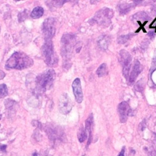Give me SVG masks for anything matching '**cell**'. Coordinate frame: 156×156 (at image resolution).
<instances>
[{"mask_svg": "<svg viewBox=\"0 0 156 156\" xmlns=\"http://www.w3.org/2000/svg\"><path fill=\"white\" fill-rule=\"evenodd\" d=\"M44 13V9L43 7L40 6H38L35 7L31 13H30V16L34 18V19H37L41 17Z\"/></svg>", "mask_w": 156, "mask_h": 156, "instance_id": "cell-17", "label": "cell"}, {"mask_svg": "<svg viewBox=\"0 0 156 156\" xmlns=\"http://www.w3.org/2000/svg\"><path fill=\"white\" fill-rule=\"evenodd\" d=\"M0 156H1V155H0Z\"/></svg>", "mask_w": 156, "mask_h": 156, "instance_id": "cell-35", "label": "cell"}, {"mask_svg": "<svg viewBox=\"0 0 156 156\" xmlns=\"http://www.w3.org/2000/svg\"><path fill=\"white\" fill-rule=\"evenodd\" d=\"M154 138L150 147L146 148L147 156H156V134L154 133Z\"/></svg>", "mask_w": 156, "mask_h": 156, "instance_id": "cell-18", "label": "cell"}, {"mask_svg": "<svg viewBox=\"0 0 156 156\" xmlns=\"http://www.w3.org/2000/svg\"><path fill=\"white\" fill-rule=\"evenodd\" d=\"M72 88L76 102L78 103H81L83 101V93L80 80L79 78L77 77L74 80L72 83Z\"/></svg>", "mask_w": 156, "mask_h": 156, "instance_id": "cell-11", "label": "cell"}, {"mask_svg": "<svg viewBox=\"0 0 156 156\" xmlns=\"http://www.w3.org/2000/svg\"><path fill=\"white\" fill-rule=\"evenodd\" d=\"M124 152H125V146H123L121 151H120V152L117 156H124Z\"/></svg>", "mask_w": 156, "mask_h": 156, "instance_id": "cell-28", "label": "cell"}, {"mask_svg": "<svg viewBox=\"0 0 156 156\" xmlns=\"http://www.w3.org/2000/svg\"><path fill=\"white\" fill-rule=\"evenodd\" d=\"M8 94L7 85L4 83L0 85V98H2Z\"/></svg>", "mask_w": 156, "mask_h": 156, "instance_id": "cell-23", "label": "cell"}, {"mask_svg": "<svg viewBox=\"0 0 156 156\" xmlns=\"http://www.w3.org/2000/svg\"><path fill=\"white\" fill-rule=\"evenodd\" d=\"M133 36V34H129L127 35H121L117 38V42L119 44H124L128 41Z\"/></svg>", "mask_w": 156, "mask_h": 156, "instance_id": "cell-20", "label": "cell"}, {"mask_svg": "<svg viewBox=\"0 0 156 156\" xmlns=\"http://www.w3.org/2000/svg\"><path fill=\"white\" fill-rule=\"evenodd\" d=\"M118 113L119 117L120 122L122 123L126 122L127 120L128 116L131 115L132 110L130 108L129 104L126 101L120 102L117 107Z\"/></svg>", "mask_w": 156, "mask_h": 156, "instance_id": "cell-10", "label": "cell"}, {"mask_svg": "<svg viewBox=\"0 0 156 156\" xmlns=\"http://www.w3.org/2000/svg\"><path fill=\"white\" fill-rule=\"evenodd\" d=\"M34 64L32 58L22 52H14L5 63L7 69H23L30 67Z\"/></svg>", "mask_w": 156, "mask_h": 156, "instance_id": "cell-1", "label": "cell"}, {"mask_svg": "<svg viewBox=\"0 0 156 156\" xmlns=\"http://www.w3.org/2000/svg\"><path fill=\"white\" fill-rule=\"evenodd\" d=\"M144 121H145V119H144V120L141 122V124H140L141 125V127H141V130H143L145 128V126H146Z\"/></svg>", "mask_w": 156, "mask_h": 156, "instance_id": "cell-32", "label": "cell"}, {"mask_svg": "<svg viewBox=\"0 0 156 156\" xmlns=\"http://www.w3.org/2000/svg\"><path fill=\"white\" fill-rule=\"evenodd\" d=\"M150 19L149 15L144 12H139L133 15L132 17V20L133 21H136L138 23L141 24L142 25H144Z\"/></svg>", "mask_w": 156, "mask_h": 156, "instance_id": "cell-14", "label": "cell"}, {"mask_svg": "<svg viewBox=\"0 0 156 156\" xmlns=\"http://www.w3.org/2000/svg\"><path fill=\"white\" fill-rule=\"evenodd\" d=\"M6 147H7V146L5 145V144L0 145V151H3V152H5L6 151Z\"/></svg>", "mask_w": 156, "mask_h": 156, "instance_id": "cell-31", "label": "cell"}, {"mask_svg": "<svg viewBox=\"0 0 156 156\" xmlns=\"http://www.w3.org/2000/svg\"><path fill=\"white\" fill-rule=\"evenodd\" d=\"M156 69V54H155L152 60V62H151V66L149 69V79H151L152 77V73L154 72V71Z\"/></svg>", "mask_w": 156, "mask_h": 156, "instance_id": "cell-22", "label": "cell"}, {"mask_svg": "<svg viewBox=\"0 0 156 156\" xmlns=\"http://www.w3.org/2000/svg\"><path fill=\"white\" fill-rule=\"evenodd\" d=\"M55 77V73L52 68L48 69L35 78V92L43 93L51 88Z\"/></svg>", "mask_w": 156, "mask_h": 156, "instance_id": "cell-2", "label": "cell"}, {"mask_svg": "<svg viewBox=\"0 0 156 156\" xmlns=\"http://www.w3.org/2000/svg\"><path fill=\"white\" fill-rule=\"evenodd\" d=\"M66 1H50L52 5L55 7H60L62 5H63V3H65Z\"/></svg>", "mask_w": 156, "mask_h": 156, "instance_id": "cell-26", "label": "cell"}, {"mask_svg": "<svg viewBox=\"0 0 156 156\" xmlns=\"http://www.w3.org/2000/svg\"><path fill=\"white\" fill-rule=\"evenodd\" d=\"M93 124V114L91 113L85 122V130L87 133H88V139L87 144V147H88L90 145L92 140Z\"/></svg>", "mask_w": 156, "mask_h": 156, "instance_id": "cell-13", "label": "cell"}, {"mask_svg": "<svg viewBox=\"0 0 156 156\" xmlns=\"http://www.w3.org/2000/svg\"><path fill=\"white\" fill-rule=\"evenodd\" d=\"M45 131L51 141L55 142L56 141L63 140L64 133L60 127L49 124L45 127Z\"/></svg>", "mask_w": 156, "mask_h": 156, "instance_id": "cell-8", "label": "cell"}, {"mask_svg": "<svg viewBox=\"0 0 156 156\" xmlns=\"http://www.w3.org/2000/svg\"><path fill=\"white\" fill-rule=\"evenodd\" d=\"M141 64L140 63V62L138 60H135L134 62H133V65L132 67V69L131 71L130 74L129 76V83L130 84H133L136 77L138 76V75L140 74V72L141 71Z\"/></svg>", "mask_w": 156, "mask_h": 156, "instance_id": "cell-12", "label": "cell"}, {"mask_svg": "<svg viewBox=\"0 0 156 156\" xmlns=\"http://www.w3.org/2000/svg\"><path fill=\"white\" fill-rule=\"evenodd\" d=\"M73 102L68 94L66 93H62L58 99V107L60 112L66 115L69 113L73 107Z\"/></svg>", "mask_w": 156, "mask_h": 156, "instance_id": "cell-9", "label": "cell"}, {"mask_svg": "<svg viewBox=\"0 0 156 156\" xmlns=\"http://www.w3.org/2000/svg\"><path fill=\"white\" fill-rule=\"evenodd\" d=\"M148 35L151 38H152L154 36H155V34H154V32L153 31H150L149 33H148Z\"/></svg>", "mask_w": 156, "mask_h": 156, "instance_id": "cell-33", "label": "cell"}, {"mask_svg": "<svg viewBox=\"0 0 156 156\" xmlns=\"http://www.w3.org/2000/svg\"><path fill=\"white\" fill-rule=\"evenodd\" d=\"M136 4L133 3H122L118 5V10L121 15H125L127 13L132 9H133Z\"/></svg>", "mask_w": 156, "mask_h": 156, "instance_id": "cell-15", "label": "cell"}, {"mask_svg": "<svg viewBox=\"0 0 156 156\" xmlns=\"http://www.w3.org/2000/svg\"><path fill=\"white\" fill-rule=\"evenodd\" d=\"M42 32L45 40H51L55 33V20L53 18L46 19L42 24Z\"/></svg>", "mask_w": 156, "mask_h": 156, "instance_id": "cell-7", "label": "cell"}, {"mask_svg": "<svg viewBox=\"0 0 156 156\" xmlns=\"http://www.w3.org/2000/svg\"><path fill=\"white\" fill-rule=\"evenodd\" d=\"M134 87H135V90H136L138 91H140V92L143 91V90H144V82H143V80H138L135 83Z\"/></svg>", "mask_w": 156, "mask_h": 156, "instance_id": "cell-25", "label": "cell"}, {"mask_svg": "<svg viewBox=\"0 0 156 156\" xmlns=\"http://www.w3.org/2000/svg\"><path fill=\"white\" fill-rule=\"evenodd\" d=\"M77 138L80 143L83 142L87 138V133L86 132L85 129L81 127L77 133Z\"/></svg>", "mask_w": 156, "mask_h": 156, "instance_id": "cell-21", "label": "cell"}, {"mask_svg": "<svg viewBox=\"0 0 156 156\" xmlns=\"http://www.w3.org/2000/svg\"><path fill=\"white\" fill-rule=\"evenodd\" d=\"M32 156H38V154H37V152H34L32 154Z\"/></svg>", "mask_w": 156, "mask_h": 156, "instance_id": "cell-34", "label": "cell"}, {"mask_svg": "<svg viewBox=\"0 0 156 156\" xmlns=\"http://www.w3.org/2000/svg\"><path fill=\"white\" fill-rule=\"evenodd\" d=\"M119 61L122 67V74L126 79L129 77V71L131 67L132 56L130 53L122 49L119 51Z\"/></svg>", "mask_w": 156, "mask_h": 156, "instance_id": "cell-6", "label": "cell"}, {"mask_svg": "<svg viewBox=\"0 0 156 156\" xmlns=\"http://www.w3.org/2000/svg\"><path fill=\"white\" fill-rule=\"evenodd\" d=\"M5 76V73H4L2 69H0V80L3 79Z\"/></svg>", "mask_w": 156, "mask_h": 156, "instance_id": "cell-29", "label": "cell"}, {"mask_svg": "<svg viewBox=\"0 0 156 156\" xmlns=\"http://www.w3.org/2000/svg\"><path fill=\"white\" fill-rule=\"evenodd\" d=\"M75 42V35L72 34H65L61 39V54L64 60L68 62L70 58Z\"/></svg>", "mask_w": 156, "mask_h": 156, "instance_id": "cell-4", "label": "cell"}, {"mask_svg": "<svg viewBox=\"0 0 156 156\" xmlns=\"http://www.w3.org/2000/svg\"><path fill=\"white\" fill-rule=\"evenodd\" d=\"M110 43V38L107 35H102L98 40V44L101 49L106 50Z\"/></svg>", "mask_w": 156, "mask_h": 156, "instance_id": "cell-16", "label": "cell"}, {"mask_svg": "<svg viewBox=\"0 0 156 156\" xmlns=\"http://www.w3.org/2000/svg\"><path fill=\"white\" fill-rule=\"evenodd\" d=\"M4 104H5V108L7 109H8V110H12V108L14 107V106L16 104V102L15 101H13V100L8 99H6L5 101Z\"/></svg>", "mask_w": 156, "mask_h": 156, "instance_id": "cell-24", "label": "cell"}, {"mask_svg": "<svg viewBox=\"0 0 156 156\" xmlns=\"http://www.w3.org/2000/svg\"><path fill=\"white\" fill-rule=\"evenodd\" d=\"M96 74L98 77H103L107 74V66L105 63H102L97 69Z\"/></svg>", "mask_w": 156, "mask_h": 156, "instance_id": "cell-19", "label": "cell"}, {"mask_svg": "<svg viewBox=\"0 0 156 156\" xmlns=\"http://www.w3.org/2000/svg\"><path fill=\"white\" fill-rule=\"evenodd\" d=\"M32 124H33V126H34L35 127H39L40 129H41V127H42L41 123L38 121H32Z\"/></svg>", "mask_w": 156, "mask_h": 156, "instance_id": "cell-27", "label": "cell"}, {"mask_svg": "<svg viewBox=\"0 0 156 156\" xmlns=\"http://www.w3.org/2000/svg\"><path fill=\"white\" fill-rule=\"evenodd\" d=\"M149 27H150V28H154V29H156V18H155V20L152 23V24H151Z\"/></svg>", "mask_w": 156, "mask_h": 156, "instance_id": "cell-30", "label": "cell"}, {"mask_svg": "<svg viewBox=\"0 0 156 156\" xmlns=\"http://www.w3.org/2000/svg\"><path fill=\"white\" fill-rule=\"evenodd\" d=\"M41 53L45 63L49 66H53L57 63L58 58L55 54L51 40H45L41 47Z\"/></svg>", "mask_w": 156, "mask_h": 156, "instance_id": "cell-3", "label": "cell"}, {"mask_svg": "<svg viewBox=\"0 0 156 156\" xmlns=\"http://www.w3.org/2000/svg\"><path fill=\"white\" fill-rule=\"evenodd\" d=\"M113 16V11L109 8H103L99 9L91 19L94 23L99 25L108 27L111 24V19Z\"/></svg>", "mask_w": 156, "mask_h": 156, "instance_id": "cell-5", "label": "cell"}]
</instances>
